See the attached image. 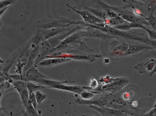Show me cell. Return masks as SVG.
<instances>
[{"mask_svg": "<svg viewBox=\"0 0 156 116\" xmlns=\"http://www.w3.org/2000/svg\"><path fill=\"white\" fill-rule=\"evenodd\" d=\"M110 9L126 22L140 25H149L145 18L137 16L133 12L128 10L125 7L116 8L110 7Z\"/></svg>", "mask_w": 156, "mask_h": 116, "instance_id": "obj_1", "label": "cell"}, {"mask_svg": "<svg viewBox=\"0 0 156 116\" xmlns=\"http://www.w3.org/2000/svg\"><path fill=\"white\" fill-rule=\"evenodd\" d=\"M65 19L57 17H49L38 22V26L43 29L60 27L66 25L63 23L66 22Z\"/></svg>", "mask_w": 156, "mask_h": 116, "instance_id": "obj_2", "label": "cell"}, {"mask_svg": "<svg viewBox=\"0 0 156 116\" xmlns=\"http://www.w3.org/2000/svg\"><path fill=\"white\" fill-rule=\"evenodd\" d=\"M154 49L148 45L144 44H129V48L124 56L130 55L136 57L141 56L143 54L149 50Z\"/></svg>", "mask_w": 156, "mask_h": 116, "instance_id": "obj_3", "label": "cell"}, {"mask_svg": "<svg viewBox=\"0 0 156 116\" xmlns=\"http://www.w3.org/2000/svg\"><path fill=\"white\" fill-rule=\"evenodd\" d=\"M69 7L80 14L83 18L85 22L88 23L101 26L105 24L104 20L99 19L87 11H78L73 7L69 6Z\"/></svg>", "mask_w": 156, "mask_h": 116, "instance_id": "obj_4", "label": "cell"}, {"mask_svg": "<svg viewBox=\"0 0 156 116\" xmlns=\"http://www.w3.org/2000/svg\"><path fill=\"white\" fill-rule=\"evenodd\" d=\"M156 64V59H147L142 63L137 64L135 68L140 73H143L147 71H151Z\"/></svg>", "mask_w": 156, "mask_h": 116, "instance_id": "obj_5", "label": "cell"}, {"mask_svg": "<svg viewBox=\"0 0 156 116\" xmlns=\"http://www.w3.org/2000/svg\"><path fill=\"white\" fill-rule=\"evenodd\" d=\"M41 78L49 79V78L39 72L35 67H33L23 75L22 80L26 82L30 81L34 82L36 80Z\"/></svg>", "mask_w": 156, "mask_h": 116, "instance_id": "obj_6", "label": "cell"}, {"mask_svg": "<svg viewBox=\"0 0 156 116\" xmlns=\"http://www.w3.org/2000/svg\"><path fill=\"white\" fill-rule=\"evenodd\" d=\"M144 3V10L147 16L152 15L156 16V0H142Z\"/></svg>", "mask_w": 156, "mask_h": 116, "instance_id": "obj_7", "label": "cell"}, {"mask_svg": "<svg viewBox=\"0 0 156 116\" xmlns=\"http://www.w3.org/2000/svg\"><path fill=\"white\" fill-rule=\"evenodd\" d=\"M69 58H54L51 59L42 60L37 64L41 66L50 67L58 64L70 60Z\"/></svg>", "mask_w": 156, "mask_h": 116, "instance_id": "obj_8", "label": "cell"}, {"mask_svg": "<svg viewBox=\"0 0 156 116\" xmlns=\"http://www.w3.org/2000/svg\"><path fill=\"white\" fill-rule=\"evenodd\" d=\"M66 29L62 28L57 27L46 29H42L41 34L45 39H47L56 35L66 30Z\"/></svg>", "mask_w": 156, "mask_h": 116, "instance_id": "obj_9", "label": "cell"}, {"mask_svg": "<svg viewBox=\"0 0 156 116\" xmlns=\"http://www.w3.org/2000/svg\"><path fill=\"white\" fill-rule=\"evenodd\" d=\"M34 82L37 83L38 84L45 86L48 88L59 84H63L66 82V81H56L48 79L43 78L38 79L36 80Z\"/></svg>", "mask_w": 156, "mask_h": 116, "instance_id": "obj_10", "label": "cell"}, {"mask_svg": "<svg viewBox=\"0 0 156 116\" xmlns=\"http://www.w3.org/2000/svg\"><path fill=\"white\" fill-rule=\"evenodd\" d=\"M86 10L96 16L101 18L102 20H105L107 16L104 11L100 9H94L89 8H86Z\"/></svg>", "mask_w": 156, "mask_h": 116, "instance_id": "obj_11", "label": "cell"}, {"mask_svg": "<svg viewBox=\"0 0 156 116\" xmlns=\"http://www.w3.org/2000/svg\"><path fill=\"white\" fill-rule=\"evenodd\" d=\"M19 94L20 96L23 104L26 107L30 102L29 92L27 88L23 90Z\"/></svg>", "mask_w": 156, "mask_h": 116, "instance_id": "obj_12", "label": "cell"}, {"mask_svg": "<svg viewBox=\"0 0 156 116\" xmlns=\"http://www.w3.org/2000/svg\"><path fill=\"white\" fill-rule=\"evenodd\" d=\"M124 1L126 3V8L130 7L132 8L134 7L137 9L141 6H144V2L142 0H127Z\"/></svg>", "mask_w": 156, "mask_h": 116, "instance_id": "obj_13", "label": "cell"}, {"mask_svg": "<svg viewBox=\"0 0 156 116\" xmlns=\"http://www.w3.org/2000/svg\"><path fill=\"white\" fill-rule=\"evenodd\" d=\"M129 48V44L123 42L116 46L113 51L117 53H119L122 55L124 56Z\"/></svg>", "mask_w": 156, "mask_h": 116, "instance_id": "obj_14", "label": "cell"}, {"mask_svg": "<svg viewBox=\"0 0 156 116\" xmlns=\"http://www.w3.org/2000/svg\"><path fill=\"white\" fill-rule=\"evenodd\" d=\"M27 86L29 91L34 92L37 90L47 88V87L44 85L35 84L30 81L27 82Z\"/></svg>", "mask_w": 156, "mask_h": 116, "instance_id": "obj_15", "label": "cell"}, {"mask_svg": "<svg viewBox=\"0 0 156 116\" xmlns=\"http://www.w3.org/2000/svg\"><path fill=\"white\" fill-rule=\"evenodd\" d=\"M12 84L19 93L23 89L27 88V82L23 80L13 81Z\"/></svg>", "mask_w": 156, "mask_h": 116, "instance_id": "obj_16", "label": "cell"}, {"mask_svg": "<svg viewBox=\"0 0 156 116\" xmlns=\"http://www.w3.org/2000/svg\"><path fill=\"white\" fill-rule=\"evenodd\" d=\"M25 108L30 116H41V111L38 110L37 112L30 102Z\"/></svg>", "mask_w": 156, "mask_h": 116, "instance_id": "obj_17", "label": "cell"}, {"mask_svg": "<svg viewBox=\"0 0 156 116\" xmlns=\"http://www.w3.org/2000/svg\"><path fill=\"white\" fill-rule=\"evenodd\" d=\"M90 36L94 37H97L102 39H107L111 38L114 37L112 36L103 33L101 31L98 30H96L91 32L90 34Z\"/></svg>", "mask_w": 156, "mask_h": 116, "instance_id": "obj_18", "label": "cell"}, {"mask_svg": "<svg viewBox=\"0 0 156 116\" xmlns=\"http://www.w3.org/2000/svg\"><path fill=\"white\" fill-rule=\"evenodd\" d=\"M151 26L153 30L156 31V17L154 15H149L145 18Z\"/></svg>", "mask_w": 156, "mask_h": 116, "instance_id": "obj_19", "label": "cell"}, {"mask_svg": "<svg viewBox=\"0 0 156 116\" xmlns=\"http://www.w3.org/2000/svg\"><path fill=\"white\" fill-rule=\"evenodd\" d=\"M35 95L37 103L40 104L46 98L47 95L41 92L39 90L35 92Z\"/></svg>", "mask_w": 156, "mask_h": 116, "instance_id": "obj_20", "label": "cell"}, {"mask_svg": "<svg viewBox=\"0 0 156 116\" xmlns=\"http://www.w3.org/2000/svg\"><path fill=\"white\" fill-rule=\"evenodd\" d=\"M78 34H74L64 39L61 42V44L62 45H65L70 43L78 39Z\"/></svg>", "mask_w": 156, "mask_h": 116, "instance_id": "obj_21", "label": "cell"}, {"mask_svg": "<svg viewBox=\"0 0 156 116\" xmlns=\"http://www.w3.org/2000/svg\"><path fill=\"white\" fill-rule=\"evenodd\" d=\"M29 101L34 108L36 110L37 103L36 98L35 94H34V92L31 91H29Z\"/></svg>", "mask_w": 156, "mask_h": 116, "instance_id": "obj_22", "label": "cell"}, {"mask_svg": "<svg viewBox=\"0 0 156 116\" xmlns=\"http://www.w3.org/2000/svg\"><path fill=\"white\" fill-rule=\"evenodd\" d=\"M145 30L149 35V39L151 40H156V31L153 30H151L146 28L144 29Z\"/></svg>", "mask_w": 156, "mask_h": 116, "instance_id": "obj_23", "label": "cell"}, {"mask_svg": "<svg viewBox=\"0 0 156 116\" xmlns=\"http://www.w3.org/2000/svg\"><path fill=\"white\" fill-rule=\"evenodd\" d=\"M133 9H134L133 12L135 15L138 16L145 18L140 10H139L136 8H134Z\"/></svg>", "mask_w": 156, "mask_h": 116, "instance_id": "obj_24", "label": "cell"}, {"mask_svg": "<svg viewBox=\"0 0 156 116\" xmlns=\"http://www.w3.org/2000/svg\"><path fill=\"white\" fill-rule=\"evenodd\" d=\"M13 1H4V2H3L2 3H1L0 4V7L1 8L2 7H4V5H5V6L8 5L9 4H10Z\"/></svg>", "mask_w": 156, "mask_h": 116, "instance_id": "obj_25", "label": "cell"}, {"mask_svg": "<svg viewBox=\"0 0 156 116\" xmlns=\"http://www.w3.org/2000/svg\"><path fill=\"white\" fill-rule=\"evenodd\" d=\"M150 46L153 47L154 49H156V40L151 39Z\"/></svg>", "mask_w": 156, "mask_h": 116, "instance_id": "obj_26", "label": "cell"}, {"mask_svg": "<svg viewBox=\"0 0 156 116\" xmlns=\"http://www.w3.org/2000/svg\"><path fill=\"white\" fill-rule=\"evenodd\" d=\"M155 73H156V64L153 70L149 72L148 74L149 77H151Z\"/></svg>", "mask_w": 156, "mask_h": 116, "instance_id": "obj_27", "label": "cell"}, {"mask_svg": "<svg viewBox=\"0 0 156 116\" xmlns=\"http://www.w3.org/2000/svg\"><path fill=\"white\" fill-rule=\"evenodd\" d=\"M22 112L24 116H30L26 111L22 110Z\"/></svg>", "mask_w": 156, "mask_h": 116, "instance_id": "obj_28", "label": "cell"}, {"mask_svg": "<svg viewBox=\"0 0 156 116\" xmlns=\"http://www.w3.org/2000/svg\"><path fill=\"white\" fill-rule=\"evenodd\" d=\"M92 116V115H80V116Z\"/></svg>", "mask_w": 156, "mask_h": 116, "instance_id": "obj_29", "label": "cell"}, {"mask_svg": "<svg viewBox=\"0 0 156 116\" xmlns=\"http://www.w3.org/2000/svg\"><path fill=\"white\" fill-rule=\"evenodd\" d=\"M156 101L154 105V108H156Z\"/></svg>", "mask_w": 156, "mask_h": 116, "instance_id": "obj_30", "label": "cell"}, {"mask_svg": "<svg viewBox=\"0 0 156 116\" xmlns=\"http://www.w3.org/2000/svg\"><path fill=\"white\" fill-rule=\"evenodd\" d=\"M156 17V16H155Z\"/></svg>", "mask_w": 156, "mask_h": 116, "instance_id": "obj_31", "label": "cell"}]
</instances>
